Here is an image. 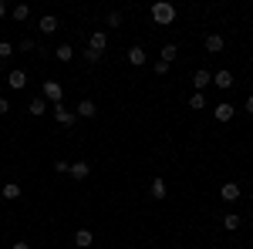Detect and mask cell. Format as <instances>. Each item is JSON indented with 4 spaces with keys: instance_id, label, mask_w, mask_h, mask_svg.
I'll return each mask as SVG.
<instances>
[{
    "instance_id": "3",
    "label": "cell",
    "mask_w": 253,
    "mask_h": 249,
    "mask_svg": "<svg viewBox=\"0 0 253 249\" xmlns=\"http://www.w3.org/2000/svg\"><path fill=\"white\" fill-rule=\"evenodd\" d=\"M105 47H108V34H105V31H95V34L88 37V51H95V54H105Z\"/></svg>"
},
{
    "instance_id": "25",
    "label": "cell",
    "mask_w": 253,
    "mask_h": 249,
    "mask_svg": "<svg viewBox=\"0 0 253 249\" xmlns=\"http://www.w3.org/2000/svg\"><path fill=\"white\" fill-rule=\"evenodd\" d=\"M20 51H24V54H27V51H38V40L24 37V40H20Z\"/></svg>"
},
{
    "instance_id": "23",
    "label": "cell",
    "mask_w": 253,
    "mask_h": 249,
    "mask_svg": "<svg viewBox=\"0 0 253 249\" xmlns=\"http://www.w3.org/2000/svg\"><path fill=\"white\" fill-rule=\"evenodd\" d=\"M189 108H193V111H199V108H206V98H203V91H196V95L189 98Z\"/></svg>"
},
{
    "instance_id": "20",
    "label": "cell",
    "mask_w": 253,
    "mask_h": 249,
    "mask_svg": "<svg viewBox=\"0 0 253 249\" xmlns=\"http://www.w3.org/2000/svg\"><path fill=\"white\" fill-rule=\"evenodd\" d=\"M10 17L17 20V24H24V20L31 17V7H27V3H17V7H14V10H10Z\"/></svg>"
},
{
    "instance_id": "32",
    "label": "cell",
    "mask_w": 253,
    "mask_h": 249,
    "mask_svg": "<svg viewBox=\"0 0 253 249\" xmlns=\"http://www.w3.org/2000/svg\"><path fill=\"white\" fill-rule=\"evenodd\" d=\"M7 17V3H3V0H0V20Z\"/></svg>"
},
{
    "instance_id": "28",
    "label": "cell",
    "mask_w": 253,
    "mask_h": 249,
    "mask_svg": "<svg viewBox=\"0 0 253 249\" xmlns=\"http://www.w3.org/2000/svg\"><path fill=\"white\" fill-rule=\"evenodd\" d=\"M84 61H88V64H98V61H101V54H95V51H84Z\"/></svg>"
},
{
    "instance_id": "9",
    "label": "cell",
    "mask_w": 253,
    "mask_h": 249,
    "mask_svg": "<svg viewBox=\"0 0 253 249\" xmlns=\"http://www.w3.org/2000/svg\"><path fill=\"white\" fill-rule=\"evenodd\" d=\"M7 84H10L14 91H24V88H27V74L17 68V71H10V74H7Z\"/></svg>"
},
{
    "instance_id": "30",
    "label": "cell",
    "mask_w": 253,
    "mask_h": 249,
    "mask_svg": "<svg viewBox=\"0 0 253 249\" xmlns=\"http://www.w3.org/2000/svg\"><path fill=\"white\" fill-rule=\"evenodd\" d=\"M243 108H247V111H250V115H253V95L247 98V105H243Z\"/></svg>"
},
{
    "instance_id": "16",
    "label": "cell",
    "mask_w": 253,
    "mask_h": 249,
    "mask_svg": "<svg viewBox=\"0 0 253 249\" xmlns=\"http://www.w3.org/2000/svg\"><path fill=\"white\" fill-rule=\"evenodd\" d=\"M219 195H223L226 202H236V199H240V185H236V182H226V185L219 189Z\"/></svg>"
},
{
    "instance_id": "6",
    "label": "cell",
    "mask_w": 253,
    "mask_h": 249,
    "mask_svg": "<svg viewBox=\"0 0 253 249\" xmlns=\"http://www.w3.org/2000/svg\"><path fill=\"white\" fill-rule=\"evenodd\" d=\"M203 47H206V54H219L226 47V40H223V34H210V37L203 40Z\"/></svg>"
},
{
    "instance_id": "7",
    "label": "cell",
    "mask_w": 253,
    "mask_h": 249,
    "mask_svg": "<svg viewBox=\"0 0 253 249\" xmlns=\"http://www.w3.org/2000/svg\"><path fill=\"white\" fill-rule=\"evenodd\" d=\"M233 115H236V108L230 105V101H219V105H216V121L226 125V121H233Z\"/></svg>"
},
{
    "instance_id": "29",
    "label": "cell",
    "mask_w": 253,
    "mask_h": 249,
    "mask_svg": "<svg viewBox=\"0 0 253 249\" xmlns=\"http://www.w3.org/2000/svg\"><path fill=\"white\" fill-rule=\"evenodd\" d=\"M7 111H10V101H7V98H0V115H7Z\"/></svg>"
},
{
    "instance_id": "12",
    "label": "cell",
    "mask_w": 253,
    "mask_h": 249,
    "mask_svg": "<svg viewBox=\"0 0 253 249\" xmlns=\"http://www.w3.org/2000/svg\"><path fill=\"white\" fill-rule=\"evenodd\" d=\"M125 58H128V64H132V68H142V64L149 61V58H145V51H142L138 44H135V47H128V54H125Z\"/></svg>"
},
{
    "instance_id": "31",
    "label": "cell",
    "mask_w": 253,
    "mask_h": 249,
    "mask_svg": "<svg viewBox=\"0 0 253 249\" xmlns=\"http://www.w3.org/2000/svg\"><path fill=\"white\" fill-rule=\"evenodd\" d=\"M10 249H31V243H14Z\"/></svg>"
},
{
    "instance_id": "8",
    "label": "cell",
    "mask_w": 253,
    "mask_h": 249,
    "mask_svg": "<svg viewBox=\"0 0 253 249\" xmlns=\"http://www.w3.org/2000/svg\"><path fill=\"white\" fill-rule=\"evenodd\" d=\"M210 84H213V74H210L206 68H199V71L193 74V88H196V91H203V88H210Z\"/></svg>"
},
{
    "instance_id": "19",
    "label": "cell",
    "mask_w": 253,
    "mask_h": 249,
    "mask_svg": "<svg viewBox=\"0 0 253 249\" xmlns=\"http://www.w3.org/2000/svg\"><path fill=\"white\" fill-rule=\"evenodd\" d=\"M223 226H226V229H230V232H236V229H240V226H243V219H240L236 212H226V215H223Z\"/></svg>"
},
{
    "instance_id": "13",
    "label": "cell",
    "mask_w": 253,
    "mask_h": 249,
    "mask_svg": "<svg viewBox=\"0 0 253 249\" xmlns=\"http://www.w3.org/2000/svg\"><path fill=\"white\" fill-rule=\"evenodd\" d=\"M75 246H81V249L95 246V236H91V229H78V232H75Z\"/></svg>"
},
{
    "instance_id": "1",
    "label": "cell",
    "mask_w": 253,
    "mask_h": 249,
    "mask_svg": "<svg viewBox=\"0 0 253 249\" xmlns=\"http://www.w3.org/2000/svg\"><path fill=\"white\" fill-rule=\"evenodd\" d=\"M152 20H156L159 27H169V24L175 20V7H172V3H166V0L152 3Z\"/></svg>"
},
{
    "instance_id": "14",
    "label": "cell",
    "mask_w": 253,
    "mask_h": 249,
    "mask_svg": "<svg viewBox=\"0 0 253 249\" xmlns=\"http://www.w3.org/2000/svg\"><path fill=\"white\" fill-rule=\"evenodd\" d=\"M54 31H61V20L58 17H41V34H54Z\"/></svg>"
},
{
    "instance_id": "11",
    "label": "cell",
    "mask_w": 253,
    "mask_h": 249,
    "mask_svg": "<svg viewBox=\"0 0 253 249\" xmlns=\"http://www.w3.org/2000/svg\"><path fill=\"white\" fill-rule=\"evenodd\" d=\"M213 84L219 88V91H230V88H233V74H230V71H216Z\"/></svg>"
},
{
    "instance_id": "22",
    "label": "cell",
    "mask_w": 253,
    "mask_h": 249,
    "mask_svg": "<svg viewBox=\"0 0 253 249\" xmlns=\"http://www.w3.org/2000/svg\"><path fill=\"white\" fill-rule=\"evenodd\" d=\"M175 58H179V47H175V44H166V47H162V61H166V64H172Z\"/></svg>"
},
{
    "instance_id": "27",
    "label": "cell",
    "mask_w": 253,
    "mask_h": 249,
    "mask_svg": "<svg viewBox=\"0 0 253 249\" xmlns=\"http://www.w3.org/2000/svg\"><path fill=\"white\" fill-rule=\"evenodd\" d=\"M10 54H14V47H10L7 40H0V58H10Z\"/></svg>"
},
{
    "instance_id": "18",
    "label": "cell",
    "mask_w": 253,
    "mask_h": 249,
    "mask_svg": "<svg viewBox=\"0 0 253 249\" xmlns=\"http://www.w3.org/2000/svg\"><path fill=\"white\" fill-rule=\"evenodd\" d=\"M68 172L75 175V178H88V172H91V165L88 162H71V169Z\"/></svg>"
},
{
    "instance_id": "10",
    "label": "cell",
    "mask_w": 253,
    "mask_h": 249,
    "mask_svg": "<svg viewBox=\"0 0 253 249\" xmlns=\"http://www.w3.org/2000/svg\"><path fill=\"white\" fill-rule=\"evenodd\" d=\"M27 111H31L34 118H41V115H47V111H51V105H47L44 98H31V105H27Z\"/></svg>"
},
{
    "instance_id": "5",
    "label": "cell",
    "mask_w": 253,
    "mask_h": 249,
    "mask_svg": "<svg viewBox=\"0 0 253 249\" xmlns=\"http://www.w3.org/2000/svg\"><path fill=\"white\" fill-rule=\"evenodd\" d=\"M75 115H78V118H95L98 115V105L91 101V98H81L78 108H75Z\"/></svg>"
},
{
    "instance_id": "15",
    "label": "cell",
    "mask_w": 253,
    "mask_h": 249,
    "mask_svg": "<svg viewBox=\"0 0 253 249\" xmlns=\"http://www.w3.org/2000/svg\"><path fill=\"white\" fill-rule=\"evenodd\" d=\"M149 195H152V199H166V195H169L166 182H162V178H152V185H149Z\"/></svg>"
},
{
    "instance_id": "4",
    "label": "cell",
    "mask_w": 253,
    "mask_h": 249,
    "mask_svg": "<svg viewBox=\"0 0 253 249\" xmlns=\"http://www.w3.org/2000/svg\"><path fill=\"white\" fill-rule=\"evenodd\" d=\"M51 111H54V118H58V125H64V128H71V125L78 121V115H75V111H68L64 105H54Z\"/></svg>"
},
{
    "instance_id": "17",
    "label": "cell",
    "mask_w": 253,
    "mask_h": 249,
    "mask_svg": "<svg viewBox=\"0 0 253 249\" xmlns=\"http://www.w3.org/2000/svg\"><path fill=\"white\" fill-rule=\"evenodd\" d=\"M54 58H58L61 64H68V61H75V47H71V44H61L58 51H54Z\"/></svg>"
},
{
    "instance_id": "21",
    "label": "cell",
    "mask_w": 253,
    "mask_h": 249,
    "mask_svg": "<svg viewBox=\"0 0 253 249\" xmlns=\"http://www.w3.org/2000/svg\"><path fill=\"white\" fill-rule=\"evenodd\" d=\"M0 195H3V199H10V202H14V199H20V185H17V182H7V185H3V189H0Z\"/></svg>"
},
{
    "instance_id": "24",
    "label": "cell",
    "mask_w": 253,
    "mask_h": 249,
    "mask_svg": "<svg viewBox=\"0 0 253 249\" xmlns=\"http://www.w3.org/2000/svg\"><path fill=\"white\" fill-rule=\"evenodd\" d=\"M169 68H172V64H166V61H162V58H159L156 64H152V71H156L159 77H166V74H169Z\"/></svg>"
},
{
    "instance_id": "26",
    "label": "cell",
    "mask_w": 253,
    "mask_h": 249,
    "mask_svg": "<svg viewBox=\"0 0 253 249\" xmlns=\"http://www.w3.org/2000/svg\"><path fill=\"white\" fill-rule=\"evenodd\" d=\"M108 27H122V14H118V10L108 14Z\"/></svg>"
},
{
    "instance_id": "2",
    "label": "cell",
    "mask_w": 253,
    "mask_h": 249,
    "mask_svg": "<svg viewBox=\"0 0 253 249\" xmlns=\"http://www.w3.org/2000/svg\"><path fill=\"white\" fill-rule=\"evenodd\" d=\"M41 98L54 108V105H61L64 101V88H61L58 81H44V88H41Z\"/></svg>"
}]
</instances>
